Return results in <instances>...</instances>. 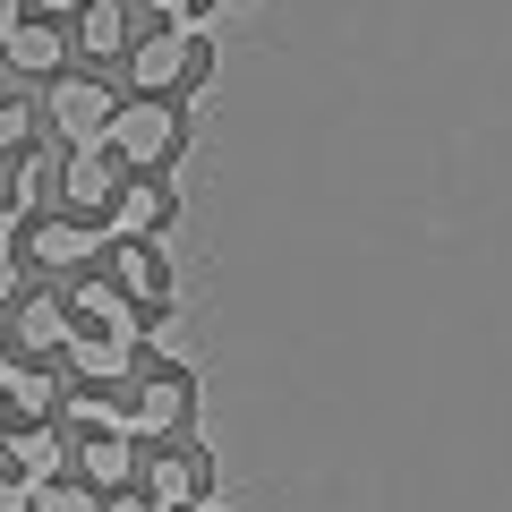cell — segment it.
<instances>
[{
    "label": "cell",
    "mask_w": 512,
    "mask_h": 512,
    "mask_svg": "<svg viewBox=\"0 0 512 512\" xmlns=\"http://www.w3.org/2000/svg\"><path fill=\"white\" fill-rule=\"evenodd\" d=\"M103 146L120 154L128 171H163V163H180L188 128H180V111H171V94H137V103H120V111H111Z\"/></svg>",
    "instance_id": "1"
},
{
    "label": "cell",
    "mask_w": 512,
    "mask_h": 512,
    "mask_svg": "<svg viewBox=\"0 0 512 512\" xmlns=\"http://www.w3.org/2000/svg\"><path fill=\"white\" fill-rule=\"evenodd\" d=\"M137 94H171V86H214V26H163L128 52Z\"/></svg>",
    "instance_id": "2"
},
{
    "label": "cell",
    "mask_w": 512,
    "mask_h": 512,
    "mask_svg": "<svg viewBox=\"0 0 512 512\" xmlns=\"http://www.w3.org/2000/svg\"><path fill=\"white\" fill-rule=\"evenodd\" d=\"M111 86L103 77H60L52 86V128L69 137V146H103V128H111Z\"/></svg>",
    "instance_id": "3"
},
{
    "label": "cell",
    "mask_w": 512,
    "mask_h": 512,
    "mask_svg": "<svg viewBox=\"0 0 512 512\" xmlns=\"http://www.w3.org/2000/svg\"><path fill=\"white\" fill-rule=\"evenodd\" d=\"M128 188V163L111 146H69V171H60V197L77 214H111V197Z\"/></svg>",
    "instance_id": "4"
},
{
    "label": "cell",
    "mask_w": 512,
    "mask_h": 512,
    "mask_svg": "<svg viewBox=\"0 0 512 512\" xmlns=\"http://www.w3.org/2000/svg\"><path fill=\"white\" fill-rule=\"evenodd\" d=\"M137 487L154 495V504H205V487H214V470H205V453H171V444H154L146 461H137Z\"/></svg>",
    "instance_id": "5"
},
{
    "label": "cell",
    "mask_w": 512,
    "mask_h": 512,
    "mask_svg": "<svg viewBox=\"0 0 512 512\" xmlns=\"http://www.w3.org/2000/svg\"><path fill=\"white\" fill-rule=\"evenodd\" d=\"M111 282H120L137 308L171 316V265H163V248H146V239H111Z\"/></svg>",
    "instance_id": "6"
},
{
    "label": "cell",
    "mask_w": 512,
    "mask_h": 512,
    "mask_svg": "<svg viewBox=\"0 0 512 512\" xmlns=\"http://www.w3.org/2000/svg\"><path fill=\"white\" fill-rule=\"evenodd\" d=\"M188 410H197V384L163 367V376H146V384H137V402H128V436H171V427H180Z\"/></svg>",
    "instance_id": "7"
},
{
    "label": "cell",
    "mask_w": 512,
    "mask_h": 512,
    "mask_svg": "<svg viewBox=\"0 0 512 512\" xmlns=\"http://www.w3.org/2000/svg\"><path fill=\"white\" fill-rule=\"evenodd\" d=\"M69 308H77V325H86V333H111V342H146V308H137L120 282H86Z\"/></svg>",
    "instance_id": "8"
},
{
    "label": "cell",
    "mask_w": 512,
    "mask_h": 512,
    "mask_svg": "<svg viewBox=\"0 0 512 512\" xmlns=\"http://www.w3.org/2000/svg\"><path fill=\"white\" fill-rule=\"evenodd\" d=\"M26 248H35V265L69 274V265H94V256H103V231H94V222H77V214H60V222H35V231H26Z\"/></svg>",
    "instance_id": "9"
},
{
    "label": "cell",
    "mask_w": 512,
    "mask_h": 512,
    "mask_svg": "<svg viewBox=\"0 0 512 512\" xmlns=\"http://www.w3.org/2000/svg\"><path fill=\"white\" fill-rule=\"evenodd\" d=\"M171 222V188H154V180H128L120 197H111V214H103V239H154Z\"/></svg>",
    "instance_id": "10"
},
{
    "label": "cell",
    "mask_w": 512,
    "mask_h": 512,
    "mask_svg": "<svg viewBox=\"0 0 512 512\" xmlns=\"http://www.w3.org/2000/svg\"><path fill=\"white\" fill-rule=\"evenodd\" d=\"M0 60H9V69H26V77H52L60 60H69V35H60V26H43V18H18V26H0Z\"/></svg>",
    "instance_id": "11"
},
{
    "label": "cell",
    "mask_w": 512,
    "mask_h": 512,
    "mask_svg": "<svg viewBox=\"0 0 512 512\" xmlns=\"http://www.w3.org/2000/svg\"><path fill=\"white\" fill-rule=\"evenodd\" d=\"M9 342H26V350H69V342H77V308H69V299H18Z\"/></svg>",
    "instance_id": "12"
},
{
    "label": "cell",
    "mask_w": 512,
    "mask_h": 512,
    "mask_svg": "<svg viewBox=\"0 0 512 512\" xmlns=\"http://www.w3.org/2000/svg\"><path fill=\"white\" fill-rule=\"evenodd\" d=\"M137 436H86V453H77V470H86V487L94 495H120L128 478H137Z\"/></svg>",
    "instance_id": "13"
},
{
    "label": "cell",
    "mask_w": 512,
    "mask_h": 512,
    "mask_svg": "<svg viewBox=\"0 0 512 512\" xmlns=\"http://www.w3.org/2000/svg\"><path fill=\"white\" fill-rule=\"evenodd\" d=\"M69 367H77L86 384H120V376H137V342H111V333H86V325H77Z\"/></svg>",
    "instance_id": "14"
},
{
    "label": "cell",
    "mask_w": 512,
    "mask_h": 512,
    "mask_svg": "<svg viewBox=\"0 0 512 512\" xmlns=\"http://www.w3.org/2000/svg\"><path fill=\"white\" fill-rule=\"evenodd\" d=\"M60 461H69V444L52 436V427H9V470L26 478V487H43V478H60Z\"/></svg>",
    "instance_id": "15"
},
{
    "label": "cell",
    "mask_w": 512,
    "mask_h": 512,
    "mask_svg": "<svg viewBox=\"0 0 512 512\" xmlns=\"http://www.w3.org/2000/svg\"><path fill=\"white\" fill-rule=\"evenodd\" d=\"M120 43H128V18H120V0H86V9H77V52L111 60Z\"/></svg>",
    "instance_id": "16"
},
{
    "label": "cell",
    "mask_w": 512,
    "mask_h": 512,
    "mask_svg": "<svg viewBox=\"0 0 512 512\" xmlns=\"http://www.w3.org/2000/svg\"><path fill=\"white\" fill-rule=\"evenodd\" d=\"M0 393H9V410H18L26 427H35L43 410L60 402V393H52V376H43V367H0Z\"/></svg>",
    "instance_id": "17"
},
{
    "label": "cell",
    "mask_w": 512,
    "mask_h": 512,
    "mask_svg": "<svg viewBox=\"0 0 512 512\" xmlns=\"http://www.w3.org/2000/svg\"><path fill=\"white\" fill-rule=\"evenodd\" d=\"M35 512H103V495H94L86 478H43V487H35Z\"/></svg>",
    "instance_id": "18"
},
{
    "label": "cell",
    "mask_w": 512,
    "mask_h": 512,
    "mask_svg": "<svg viewBox=\"0 0 512 512\" xmlns=\"http://www.w3.org/2000/svg\"><path fill=\"white\" fill-rule=\"evenodd\" d=\"M163 26H214V0H154Z\"/></svg>",
    "instance_id": "19"
},
{
    "label": "cell",
    "mask_w": 512,
    "mask_h": 512,
    "mask_svg": "<svg viewBox=\"0 0 512 512\" xmlns=\"http://www.w3.org/2000/svg\"><path fill=\"white\" fill-rule=\"evenodd\" d=\"M26 128H35V120H26V103H0V163L18 154V137H26Z\"/></svg>",
    "instance_id": "20"
},
{
    "label": "cell",
    "mask_w": 512,
    "mask_h": 512,
    "mask_svg": "<svg viewBox=\"0 0 512 512\" xmlns=\"http://www.w3.org/2000/svg\"><path fill=\"white\" fill-rule=\"evenodd\" d=\"M0 512H35V487L18 470H0Z\"/></svg>",
    "instance_id": "21"
},
{
    "label": "cell",
    "mask_w": 512,
    "mask_h": 512,
    "mask_svg": "<svg viewBox=\"0 0 512 512\" xmlns=\"http://www.w3.org/2000/svg\"><path fill=\"white\" fill-rule=\"evenodd\" d=\"M111 512H163V504H154L146 487H120V495H111Z\"/></svg>",
    "instance_id": "22"
},
{
    "label": "cell",
    "mask_w": 512,
    "mask_h": 512,
    "mask_svg": "<svg viewBox=\"0 0 512 512\" xmlns=\"http://www.w3.org/2000/svg\"><path fill=\"white\" fill-rule=\"evenodd\" d=\"M18 282H26V274H18V256L0 248V299H18Z\"/></svg>",
    "instance_id": "23"
},
{
    "label": "cell",
    "mask_w": 512,
    "mask_h": 512,
    "mask_svg": "<svg viewBox=\"0 0 512 512\" xmlns=\"http://www.w3.org/2000/svg\"><path fill=\"white\" fill-rule=\"evenodd\" d=\"M18 222H26V214H18V205H9V197H0V248L18 239Z\"/></svg>",
    "instance_id": "24"
},
{
    "label": "cell",
    "mask_w": 512,
    "mask_h": 512,
    "mask_svg": "<svg viewBox=\"0 0 512 512\" xmlns=\"http://www.w3.org/2000/svg\"><path fill=\"white\" fill-rule=\"evenodd\" d=\"M35 9L43 18H69V9H86V0H35Z\"/></svg>",
    "instance_id": "25"
},
{
    "label": "cell",
    "mask_w": 512,
    "mask_h": 512,
    "mask_svg": "<svg viewBox=\"0 0 512 512\" xmlns=\"http://www.w3.org/2000/svg\"><path fill=\"white\" fill-rule=\"evenodd\" d=\"M26 18V0H0V26H18Z\"/></svg>",
    "instance_id": "26"
},
{
    "label": "cell",
    "mask_w": 512,
    "mask_h": 512,
    "mask_svg": "<svg viewBox=\"0 0 512 512\" xmlns=\"http://www.w3.org/2000/svg\"><path fill=\"white\" fill-rule=\"evenodd\" d=\"M0 367H9V333H0Z\"/></svg>",
    "instance_id": "27"
},
{
    "label": "cell",
    "mask_w": 512,
    "mask_h": 512,
    "mask_svg": "<svg viewBox=\"0 0 512 512\" xmlns=\"http://www.w3.org/2000/svg\"><path fill=\"white\" fill-rule=\"evenodd\" d=\"M0 419H9V393H0Z\"/></svg>",
    "instance_id": "28"
},
{
    "label": "cell",
    "mask_w": 512,
    "mask_h": 512,
    "mask_svg": "<svg viewBox=\"0 0 512 512\" xmlns=\"http://www.w3.org/2000/svg\"><path fill=\"white\" fill-rule=\"evenodd\" d=\"M0 69H9V60H0Z\"/></svg>",
    "instance_id": "29"
}]
</instances>
